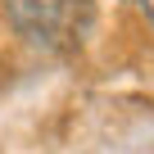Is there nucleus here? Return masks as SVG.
Instances as JSON below:
<instances>
[{
	"label": "nucleus",
	"mask_w": 154,
	"mask_h": 154,
	"mask_svg": "<svg viewBox=\"0 0 154 154\" xmlns=\"http://www.w3.org/2000/svg\"><path fill=\"white\" fill-rule=\"evenodd\" d=\"M9 14L32 45L54 54L86 45L95 32V0H9Z\"/></svg>",
	"instance_id": "obj_1"
},
{
	"label": "nucleus",
	"mask_w": 154,
	"mask_h": 154,
	"mask_svg": "<svg viewBox=\"0 0 154 154\" xmlns=\"http://www.w3.org/2000/svg\"><path fill=\"white\" fill-rule=\"evenodd\" d=\"M131 5H136V9H140V14H145V18L154 23V0H131Z\"/></svg>",
	"instance_id": "obj_2"
}]
</instances>
